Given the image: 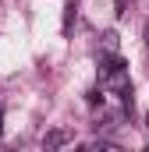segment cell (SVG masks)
I'll list each match as a JSON object with an SVG mask.
<instances>
[{
	"label": "cell",
	"mask_w": 149,
	"mask_h": 152,
	"mask_svg": "<svg viewBox=\"0 0 149 152\" xmlns=\"http://www.w3.org/2000/svg\"><path fill=\"white\" fill-rule=\"evenodd\" d=\"M124 7H128V0H117V14H124Z\"/></svg>",
	"instance_id": "obj_2"
},
{
	"label": "cell",
	"mask_w": 149,
	"mask_h": 152,
	"mask_svg": "<svg viewBox=\"0 0 149 152\" xmlns=\"http://www.w3.org/2000/svg\"><path fill=\"white\" fill-rule=\"evenodd\" d=\"M71 142H74V134H71V131H64V127H57V131H50V134L43 138L46 149H64V145H71Z\"/></svg>",
	"instance_id": "obj_1"
}]
</instances>
